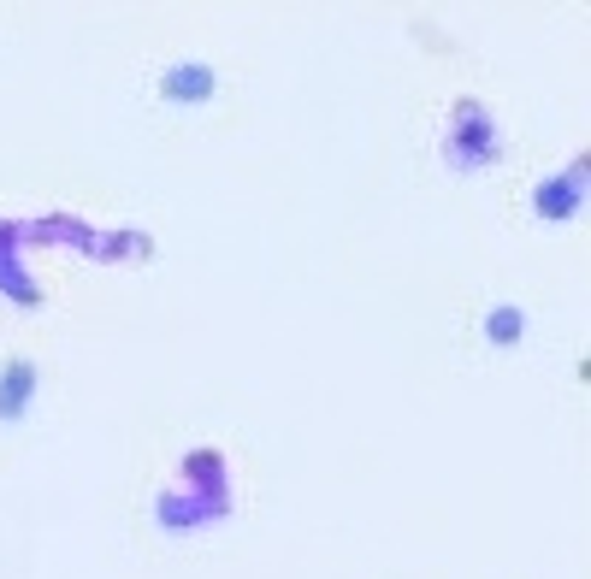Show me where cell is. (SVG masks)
I'll return each mask as SVG.
<instances>
[{"mask_svg":"<svg viewBox=\"0 0 591 579\" xmlns=\"http://www.w3.org/2000/svg\"><path fill=\"white\" fill-rule=\"evenodd\" d=\"M160 95L166 101H207L213 95V65H172V71H160Z\"/></svg>","mask_w":591,"mask_h":579,"instance_id":"1","label":"cell"},{"mask_svg":"<svg viewBox=\"0 0 591 579\" xmlns=\"http://www.w3.org/2000/svg\"><path fill=\"white\" fill-rule=\"evenodd\" d=\"M30 390H36V367H30V361L18 355V361H12V367L0 373V420H6V426H12V420L24 414V402H30Z\"/></svg>","mask_w":591,"mask_h":579,"instance_id":"2","label":"cell"},{"mask_svg":"<svg viewBox=\"0 0 591 579\" xmlns=\"http://www.w3.org/2000/svg\"><path fill=\"white\" fill-rule=\"evenodd\" d=\"M526 337V308H515V302H497L491 314H485V343L491 349H515Z\"/></svg>","mask_w":591,"mask_h":579,"instance_id":"3","label":"cell"}]
</instances>
